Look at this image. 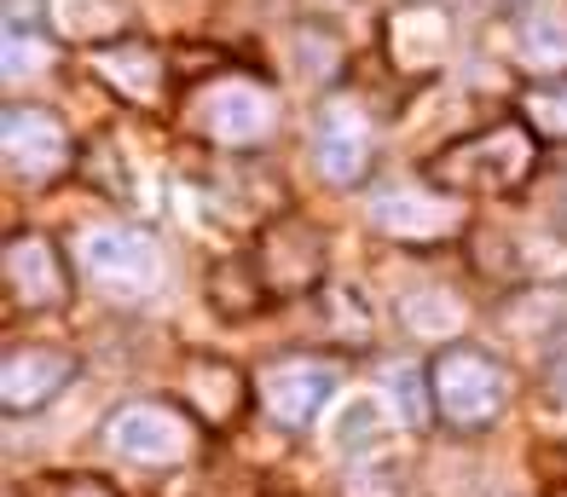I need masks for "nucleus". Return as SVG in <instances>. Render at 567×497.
<instances>
[{
  "instance_id": "14",
  "label": "nucleus",
  "mask_w": 567,
  "mask_h": 497,
  "mask_svg": "<svg viewBox=\"0 0 567 497\" xmlns=\"http://www.w3.org/2000/svg\"><path fill=\"white\" fill-rule=\"evenodd\" d=\"M82 359L53 342H12L0 359V411L7 416H30L41 405H53L64 387L75 382Z\"/></svg>"
},
{
  "instance_id": "2",
  "label": "nucleus",
  "mask_w": 567,
  "mask_h": 497,
  "mask_svg": "<svg viewBox=\"0 0 567 497\" xmlns=\"http://www.w3.org/2000/svg\"><path fill=\"white\" fill-rule=\"evenodd\" d=\"M545 163V139L527 116H498L463 139H446L423 163V179L446 197H515Z\"/></svg>"
},
{
  "instance_id": "16",
  "label": "nucleus",
  "mask_w": 567,
  "mask_h": 497,
  "mask_svg": "<svg viewBox=\"0 0 567 497\" xmlns=\"http://www.w3.org/2000/svg\"><path fill=\"white\" fill-rule=\"evenodd\" d=\"M515 64L538 70V82L567 75V12L527 7L522 18H515Z\"/></svg>"
},
{
  "instance_id": "15",
  "label": "nucleus",
  "mask_w": 567,
  "mask_h": 497,
  "mask_svg": "<svg viewBox=\"0 0 567 497\" xmlns=\"http://www.w3.org/2000/svg\"><path fill=\"white\" fill-rule=\"evenodd\" d=\"M452 46V23L434 12V7H400L389 18V59L405 70V75H429L441 70Z\"/></svg>"
},
{
  "instance_id": "17",
  "label": "nucleus",
  "mask_w": 567,
  "mask_h": 497,
  "mask_svg": "<svg viewBox=\"0 0 567 497\" xmlns=\"http://www.w3.org/2000/svg\"><path fill=\"white\" fill-rule=\"evenodd\" d=\"M209 307L220 312V319H255L261 307H272V296H267V283H261L249 255H226L209 272Z\"/></svg>"
},
{
  "instance_id": "21",
  "label": "nucleus",
  "mask_w": 567,
  "mask_h": 497,
  "mask_svg": "<svg viewBox=\"0 0 567 497\" xmlns=\"http://www.w3.org/2000/svg\"><path fill=\"white\" fill-rule=\"evenodd\" d=\"M18 497H122L105 475H82V468H59V475H30Z\"/></svg>"
},
{
  "instance_id": "11",
  "label": "nucleus",
  "mask_w": 567,
  "mask_h": 497,
  "mask_svg": "<svg viewBox=\"0 0 567 497\" xmlns=\"http://www.w3.org/2000/svg\"><path fill=\"white\" fill-rule=\"evenodd\" d=\"M179 405L197 416L203 434H226L249 416L255 376H244L238 364L220 359V353H186L179 359Z\"/></svg>"
},
{
  "instance_id": "27",
  "label": "nucleus",
  "mask_w": 567,
  "mask_h": 497,
  "mask_svg": "<svg viewBox=\"0 0 567 497\" xmlns=\"http://www.w3.org/2000/svg\"><path fill=\"white\" fill-rule=\"evenodd\" d=\"M515 7H522V12H527V7H538V0H515Z\"/></svg>"
},
{
  "instance_id": "18",
  "label": "nucleus",
  "mask_w": 567,
  "mask_h": 497,
  "mask_svg": "<svg viewBox=\"0 0 567 497\" xmlns=\"http://www.w3.org/2000/svg\"><path fill=\"white\" fill-rule=\"evenodd\" d=\"M0 70H7V87H23L35 75H53L59 70V41L30 23H7V52H0Z\"/></svg>"
},
{
  "instance_id": "19",
  "label": "nucleus",
  "mask_w": 567,
  "mask_h": 497,
  "mask_svg": "<svg viewBox=\"0 0 567 497\" xmlns=\"http://www.w3.org/2000/svg\"><path fill=\"white\" fill-rule=\"evenodd\" d=\"M522 116L533 122L538 139L561 145L567 139V75H550V82H533L522 99Z\"/></svg>"
},
{
  "instance_id": "5",
  "label": "nucleus",
  "mask_w": 567,
  "mask_h": 497,
  "mask_svg": "<svg viewBox=\"0 0 567 497\" xmlns=\"http://www.w3.org/2000/svg\"><path fill=\"white\" fill-rule=\"evenodd\" d=\"M324 255H330L324 226L307 220L301 208L272 215L261 226V238H255V249H249V260H255V272H261L272 301H296V296L324 290Z\"/></svg>"
},
{
  "instance_id": "20",
  "label": "nucleus",
  "mask_w": 567,
  "mask_h": 497,
  "mask_svg": "<svg viewBox=\"0 0 567 497\" xmlns=\"http://www.w3.org/2000/svg\"><path fill=\"white\" fill-rule=\"evenodd\" d=\"M400 319H405L411 335H452L463 324V307L446 290H417V296L400 301Z\"/></svg>"
},
{
  "instance_id": "24",
  "label": "nucleus",
  "mask_w": 567,
  "mask_h": 497,
  "mask_svg": "<svg viewBox=\"0 0 567 497\" xmlns=\"http://www.w3.org/2000/svg\"><path fill=\"white\" fill-rule=\"evenodd\" d=\"M87 156H93V163H99V156H111V163H122V151H116V139H111V134L99 139ZM82 174H99L93 186H99V191H111L116 203H134V174H122V168H111V174H105V168H82Z\"/></svg>"
},
{
  "instance_id": "4",
  "label": "nucleus",
  "mask_w": 567,
  "mask_h": 497,
  "mask_svg": "<svg viewBox=\"0 0 567 497\" xmlns=\"http://www.w3.org/2000/svg\"><path fill=\"white\" fill-rule=\"evenodd\" d=\"M342 387V359L337 353H313V348H290L272 353L255 371V405L267 411V423H278L284 434H307L319 423V411L337 400Z\"/></svg>"
},
{
  "instance_id": "12",
  "label": "nucleus",
  "mask_w": 567,
  "mask_h": 497,
  "mask_svg": "<svg viewBox=\"0 0 567 497\" xmlns=\"http://www.w3.org/2000/svg\"><path fill=\"white\" fill-rule=\"evenodd\" d=\"M377 163V122L359 111L353 99H324V111L313 122V168L330 179V186H359Z\"/></svg>"
},
{
  "instance_id": "22",
  "label": "nucleus",
  "mask_w": 567,
  "mask_h": 497,
  "mask_svg": "<svg viewBox=\"0 0 567 497\" xmlns=\"http://www.w3.org/2000/svg\"><path fill=\"white\" fill-rule=\"evenodd\" d=\"M319 301H324V312H330V324H337L353 348H371V307L359 301L348 283H330V290H319Z\"/></svg>"
},
{
  "instance_id": "3",
  "label": "nucleus",
  "mask_w": 567,
  "mask_h": 497,
  "mask_svg": "<svg viewBox=\"0 0 567 497\" xmlns=\"http://www.w3.org/2000/svg\"><path fill=\"white\" fill-rule=\"evenodd\" d=\"M429 394L434 416L457 434H481L493 428L504 405H509V371L498 353H486L475 342H446L429 359Z\"/></svg>"
},
{
  "instance_id": "23",
  "label": "nucleus",
  "mask_w": 567,
  "mask_h": 497,
  "mask_svg": "<svg viewBox=\"0 0 567 497\" xmlns=\"http://www.w3.org/2000/svg\"><path fill=\"white\" fill-rule=\"evenodd\" d=\"M389 394L400 400V423L423 428L434 416V394H429V371H405V364H394L389 371Z\"/></svg>"
},
{
  "instance_id": "6",
  "label": "nucleus",
  "mask_w": 567,
  "mask_h": 497,
  "mask_svg": "<svg viewBox=\"0 0 567 497\" xmlns=\"http://www.w3.org/2000/svg\"><path fill=\"white\" fill-rule=\"evenodd\" d=\"M75 260L93 290H105L111 301H145L163 283V249L145 226H87Z\"/></svg>"
},
{
  "instance_id": "9",
  "label": "nucleus",
  "mask_w": 567,
  "mask_h": 497,
  "mask_svg": "<svg viewBox=\"0 0 567 497\" xmlns=\"http://www.w3.org/2000/svg\"><path fill=\"white\" fill-rule=\"evenodd\" d=\"M0 290H7L12 312H64L75 283H70V260H64L59 238L18 226L0 244Z\"/></svg>"
},
{
  "instance_id": "10",
  "label": "nucleus",
  "mask_w": 567,
  "mask_h": 497,
  "mask_svg": "<svg viewBox=\"0 0 567 497\" xmlns=\"http://www.w3.org/2000/svg\"><path fill=\"white\" fill-rule=\"evenodd\" d=\"M87 70L99 87H111L122 104H134V111H163L168 104V87H174V59L145 41V35H111V41H93L87 52Z\"/></svg>"
},
{
  "instance_id": "8",
  "label": "nucleus",
  "mask_w": 567,
  "mask_h": 497,
  "mask_svg": "<svg viewBox=\"0 0 567 497\" xmlns=\"http://www.w3.org/2000/svg\"><path fill=\"white\" fill-rule=\"evenodd\" d=\"M0 156H7V174L18 186H53V179L70 174L75 163V139H70V122L53 111V104H23L12 99L0 111Z\"/></svg>"
},
{
  "instance_id": "1",
  "label": "nucleus",
  "mask_w": 567,
  "mask_h": 497,
  "mask_svg": "<svg viewBox=\"0 0 567 497\" xmlns=\"http://www.w3.org/2000/svg\"><path fill=\"white\" fill-rule=\"evenodd\" d=\"M179 93H186V111H179V127L197 145H215L226 156L261 151L278 134V93L261 70L231 64L226 52L203 59L197 70L179 75Z\"/></svg>"
},
{
  "instance_id": "25",
  "label": "nucleus",
  "mask_w": 567,
  "mask_h": 497,
  "mask_svg": "<svg viewBox=\"0 0 567 497\" xmlns=\"http://www.w3.org/2000/svg\"><path fill=\"white\" fill-rule=\"evenodd\" d=\"M538 497H567V446H538Z\"/></svg>"
},
{
  "instance_id": "13",
  "label": "nucleus",
  "mask_w": 567,
  "mask_h": 497,
  "mask_svg": "<svg viewBox=\"0 0 567 497\" xmlns=\"http://www.w3.org/2000/svg\"><path fill=\"white\" fill-rule=\"evenodd\" d=\"M371 226L382 231V238H394V244H446L463 231V208L457 197L446 191H434L429 179L423 186H389V191H377L371 197Z\"/></svg>"
},
{
  "instance_id": "7",
  "label": "nucleus",
  "mask_w": 567,
  "mask_h": 497,
  "mask_svg": "<svg viewBox=\"0 0 567 497\" xmlns=\"http://www.w3.org/2000/svg\"><path fill=\"white\" fill-rule=\"evenodd\" d=\"M197 416L179 400H127L105 416V446L140 468H168L197 452Z\"/></svg>"
},
{
  "instance_id": "26",
  "label": "nucleus",
  "mask_w": 567,
  "mask_h": 497,
  "mask_svg": "<svg viewBox=\"0 0 567 497\" xmlns=\"http://www.w3.org/2000/svg\"><path fill=\"white\" fill-rule=\"evenodd\" d=\"M545 394L550 400H567V335L545 353Z\"/></svg>"
}]
</instances>
